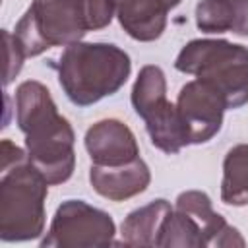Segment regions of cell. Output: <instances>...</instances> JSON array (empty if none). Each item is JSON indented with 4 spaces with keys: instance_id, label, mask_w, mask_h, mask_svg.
I'll use <instances>...</instances> for the list:
<instances>
[{
    "instance_id": "6da1fadb",
    "label": "cell",
    "mask_w": 248,
    "mask_h": 248,
    "mask_svg": "<svg viewBox=\"0 0 248 248\" xmlns=\"http://www.w3.org/2000/svg\"><path fill=\"white\" fill-rule=\"evenodd\" d=\"M16 124L25 136L31 163L50 186L64 184L76 169V134L64 118L46 85L27 79L16 89Z\"/></svg>"
},
{
    "instance_id": "7a4b0ae2",
    "label": "cell",
    "mask_w": 248,
    "mask_h": 248,
    "mask_svg": "<svg viewBox=\"0 0 248 248\" xmlns=\"http://www.w3.org/2000/svg\"><path fill=\"white\" fill-rule=\"evenodd\" d=\"M0 240L27 242L45 232L48 182L25 149L10 140L0 143Z\"/></svg>"
},
{
    "instance_id": "3957f363",
    "label": "cell",
    "mask_w": 248,
    "mask_h": 248,
    "mask_svg": "<svg viewBox=\"0 0 248 248\" xmlns=\"http://www.w3.org/2000/svg\"><path fill=\"white\" fill-rule=\"evenodd\" d=\"M66 97L76 107H89L114 95L130 78L128 52L112 43H72L54 64Z\"/></svg>"
},
{
    "instance_id": "277c9868",
    "label": "cell",
    "mask_w": 248,
    "mask_h": 248,
    "mask_svg": "<svg viewBox=\"0 0 248 248\" xmlns=\"http://www.w3.org/2000/svg\"><path fill=\"white\" fill-rule=\"evenodd\" d=\"M174 68L215 85L229 108L248 103V46L225 39H192L186 43Z\"/></svg>"
},
{
    "instance_id": "5b68a950",
    "label": "cell",
    "mask_w": 248,
    "mask_h": 248,
    "mask_svg": "<svg viewBox=\"0 0 248 248\" xmlns=\"http://www.w3.org/2000/svg\"><path fill=\"white\" fill-rule=\"evenodd\" d=\"M87 33L85 0H33L14 31L27 58L78 43Z\"/></svg>"
},
{
    "instance_id": "8992f818",
    "label": "cell",
    "mask_w": 248,
    "mask_h": 248,
    "mask_svg": "<svg viewBox=\"0 0 248 248\" xmlns=\"http://www.w3.org/2000/svg\"><path fill=\"white\" fill-rule=\"evenodd\" d=\"M114 219L89 205L83 200H66L58 205L46 234L41 238L43 248H91L114 244Z\"/></svg>"
},
{
    "instance_id": "52a82bcc",
    "label": "cell",
    "mask_w": 248,
    "mask_h": 248,
    "mask_svg": "<svg viewBox=\"0 0 248 248\" xmlns=\"http://www.w3.org/2000/svg\"><path fill=\"white\" fill-rule=\"evenodd\" d=\"M229 108L225 95L211 83L196 78L180 87L176 110L186 128L190 143H205L223 126L225 110Z\"/></svg>"
},
{
    "instance_id": "ba28073f",
    "label": "cell",
    "mask_w": 248,
    "mask_h": 248,
    "mask_svg": "<svg viewBox=\"0 0 248 248\" xmlns=\"http://www.w3.org/2000/svg\"><path fill=\"white\" fill-rule=\"evenodd\" d=\"M83 143L93 165L116 167L140 157L136 134L118 118H103L89 126Z\"/></svg>"
},
{
    "instance_id": "9c48e42d",
    "label": "cell",
    "mask_w": 248,
    "mask_h": 248,
    "mask_svg": "<svg viewBox=\"0 0 248 248\" xmlns=\"http://www.w3.org/2000/svg\"><path fill=\"white\" fill-rule=\"evenodd\" d=\"M151 182V170L147 163L138 157L126 165L105 167V165H91L89 169V184L91 188L110 200V202H124L147 190Z\"/></svg>"
},
{
    "instance_id": "30bf717a",
    "label": "cell",
    "mask_w": 248,
    "mask_h": 248,
    "mask_svg": "<svg viewBox=\"0 0 248 248\" xmlns=\"http://www.w3.org/2000/svg\"><path fill=\"white\" fill-rule=\"evenodd\" d=\"M182 0H114L120 27L140 43L159 39L167 27L169 12Z\"/></svg>"
},
{
    "instance_id": "8fae6325",
    "label": "cell",
    "mask_w": 248,
    "mask_h": 248,
    "mask_svg": "<svg viewBox=\"0 0 248 248\" xmlns=\"http://www.w3.org/2000/svg\"><path fill=\"white\" fill-rule=\"evenodd\" d=\"M174 207L188 213L198 221L202 227L205 246H217V248H231V246H244L242 234L225 221L223 215H219L213 205L211 198L202 190H186L178 194L174 200Z\"/></svg>"
},
{
    "instance_id": "7c38bea8",
    "label": "cell",
    "mask_w": 248,
    "mask_h": 248,
    "mask_svg": "<svg viewBox=\"0 0 248 248\" xmlns=\"http://www.w3.org/2000/svg\"><path fill=\"white\" fill-rule=\"evenodd\" d=\"M172 209H174V205H170V202L157 198V200L130 211L120 225L122 244H126V246H157L163 223Z\"/></svg>"
},
{
    "instance_id": "4fadbf2b",
    "label": "cell",
    "mask_w": 248,
    "mask_h": 248,
    "mask_svg": "<svg viewBox=\"0 0 248 248\" xmlns=\"http://www.w3.org/2000/svg\"><path fill=\"white\" fill-rule=\"evenodd\" d=\"M141 120L145 122V130L149 134L151 143L163 153L174 155L182 147L190 145V140L180 120V114L176 110V105L170 103L169 99L159 107H155L153 110H149Z\"/></svg>"
},
{
    "instance_id": "5bb4252c",
    "label": "cell",
    "mask_w": 248,
    "mask_h": 248,
    "mask_svg": "<svg viewBox=\"0 0 248 248\" xmlns=\"http://www.w3.org/2000/svg\"><path fill=\"white\" fill-rule=\"evenodd\" d=\"M221 200L234 207L248 203V143L231 147L223 159Z\"/></svg>"
},
{
    "instance_id": "9a60e30c",
    "label": "cell",
    "mask_w": 248,
    "mask_h": 248,
    "mask_svg": "<svg viewBox=\"0 0 248 248\" xmlns=\"http://www.w3.org/2000/svg\"><path fill=\"white\" fill-rule=\"evenodd\" d=\"M130 101H132V107H134V110L140 118H143L149 110H153L163 101H167L165 72L155 64L143 66L140 70L136 81H134Z\"/></svg>"
},
{
    "instance_id": "2e32d148",
    "label": "cell",
    "mask_w": 248,
    "mask_h": 248,
    "mask_svg": "<svg viewBox=\"0 0 248 248\" xmlns=\"http://www.w3.org/2000/svg\"><path fill=\"white\" fill-rule=\"evenodd\" d=\"M157 246L202 248V246H205V238H203V232H202V227L198 225V221L194 217H190L188 213L174 207L163 223Z\"/></svg>"
},
{
    "instance_id": "e0dca14e",
    "label": "cell",
    "mask_w": 248,
    "mask_h": 248,
    "mask_svg": "<svg viewBox=\"0 0 248 248\" xmlns=\"http://www.w3.org/2000/svg\"><path fill=\"white\" fill-rule=\"evenodd\" d=\"M232 0H200L196 6V27L203 33H227L232 29Z\"/></svg>"
},
{
    "instance_id": "ac0fdd59",
    "label": "cell",
    "mask_w": 248,
    "mask_h": 248,
    "mask_svg": "<svg viewBox=\"0 0 248 248\" xmlns=\"http://www.w3.org/2000/svg\"><path fill=\"white\" fill-rule=\"evenodd\" d=\"M2 37H4V46H6V72H4V85H10L16 76L21 72L23 68V60L27 58L23 46L19 45L17 37L10 31H2Z\"/></svg>"
},
{
    "instance_id": "d6986e66",
    "label": "cell",
    "mask_w": 248,
    "mask_h": 248,
    "mask_svg": "<svg viewBox=\"0 0 248 248\" xmlns=\"http://www.w3.org/2000/svg\"><path fill=\"white\" fill-rule=\"evenodd\" d=\"M116 16L114 0H85V19L89 31H99L110 25Z\"/></svg>"
},
{
    "instance_id": "ffe728a7",
    "label": "cell",
    "mask_w": 248,
    "mask_h": 248,
    "mask_svg": "<svg viewBox=\"0 0 248 248\" xmlns=\"http://www.w3.org/2000/svg\"><path fill=\"white\" fill-rule=\"evenodd\" d=\"M234 4V21L231 33L238 37H248V0H232Z\"/></svg>"
}]
</instances>
